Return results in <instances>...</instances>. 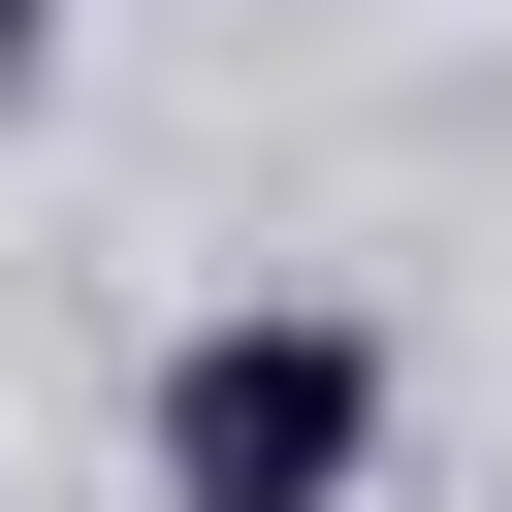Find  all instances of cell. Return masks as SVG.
<instances>
[{"label": "cell", "instance_id": "1", "mask_svg": "<svg viewBox=\"0 0 512 512\" xmlns=\"http://www.w3.org/2000/svg\"><path fill=\"white\" fill-rule=\"evenodd\" d=\"M128 448H160V512H352V480H384V320H352V288H224Z\"/></svg>", "mask_w": 512, "mask_h": 512}, {"label": "cell", "instance_id": "2", "mask_svg": "<svg viewBox=\"0 0 512 512\" xmlns=\"http://www.w3.org/2000/svg\"><path fill=\"white\" fill-rule=\"evenodd\" d=\"M32 64H64V0H0V96H32Z\"/></svg>", "mask_w": 512, "mask_h": 512}]
</instances>
